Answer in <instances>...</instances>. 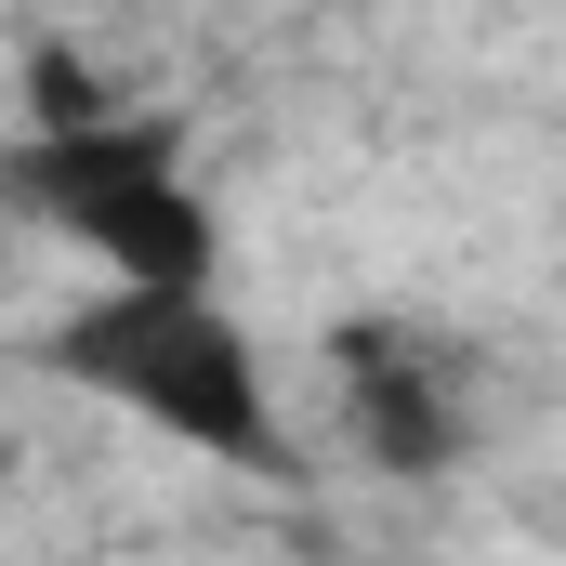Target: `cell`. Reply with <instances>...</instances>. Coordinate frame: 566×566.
<instances>
[{
  "instance_id": "obj_1",
  "label": "cell",
  "mask_w": 566,
  "mask_h": 566,
  "mask_svg": "<svg viewBox=\"0 0 566 566\" xmlns=\"http://www.w3.org/2000/svg\"><path fill=\"white\" fill-rule=\"evenodd\" d=\"M53 369L198 461H238V474L277 461V382L211 277H106V303H80L53 329Z\"/></svg>"
},
{
  "instance_id": "obj_2",
  "label": "cell",
  "mask_w": 566,
  "mask_h": 566,
  "mask_svg": "<svg viewBox=\"0 0 566 566\" xmlns=\"http://www.w3.org/2000/svg\"><path fill=\"white\" fill-rule=\"evenodd\" d=\"M13 198L66 251H93L106 277H211L224 264V224H211L185 145L158 133V119H119V106L40 119V133L13 145Z\"/></svg>"
},
{
  "instance_id": "obj_3",
  "label": "cell",
  "mask_w": 566,
  "mask_h": 566,
  "mask_svg": "<svg viewBox=\"0 0 566 566\" xmlns=\"http://www.w3.org/2000/svg\"><path fill=\"white\" fill-rule=\"evenodd\" d=\"M329 382H343V422H356V448H369L382 474H448L461 434H474L461 369L434 356L422 329H396V316H356V329L329 343Z\"/></svg>"
}]
</instances>
